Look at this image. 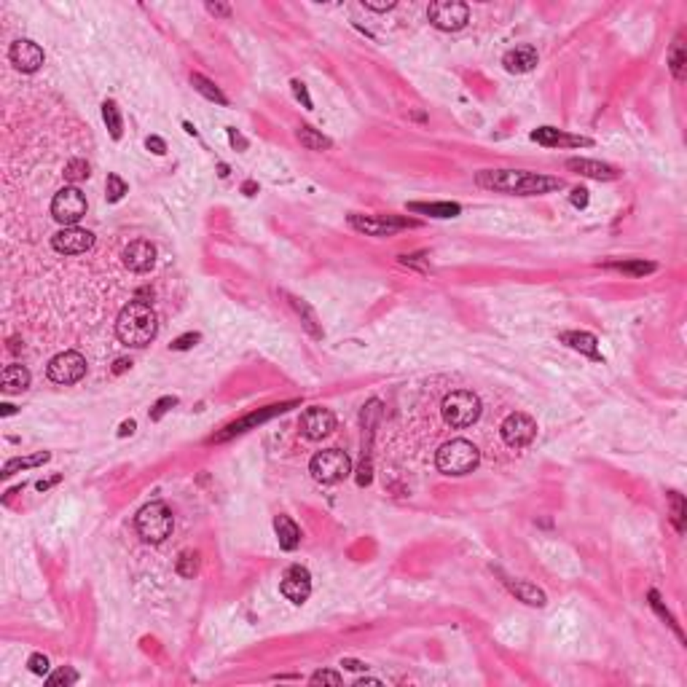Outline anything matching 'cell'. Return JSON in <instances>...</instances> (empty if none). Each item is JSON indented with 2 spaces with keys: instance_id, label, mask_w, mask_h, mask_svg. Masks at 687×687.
I'll use <instances>...</instances> for the list:
<instances>
[{
  "instance_id": "6da1fadb",
  "label": "cell",
  "mask_w": 687,
  "mask_h": 687,
  "mask_svg": "<svg viewBox=\"0 0 687 687\" xmlns=\"http://www.w3.org/2000/svg\"><path fill=\"white\" fill-rule=\"evenodd\" d=\"M475 183L481 189L499 191V193H515V196H540V193L564 189L561 177H548V175H537V172L524 170H483L475 175Z\"/></svg>"
},
{
  "instance_id": "7a4b0ae2",
  "label": "cell",
  "mask_w": 687,
  "mask_h": 687,
  "mask_svg": "<svg viewBox=\"0 0 687 687\" xmlns=\"http://www.w3.org/2000/svg\"><path fill=\"white\" fill-rule=\"evenodd\" d=\"M158 330V320L151 304L145 301H129L124 309L119 311L116 320V333L124 344L129 346H148L156 339Z\"/></svg>"
},
{
  "instance_id": "3957f363",
  "label": "cell",
  "mask_w": 687,
  "mask_h": 687,
  "mask_svg": "<svg viewBox=\"0 0 687 687\" xmlns=\"http://www.w3.org/2000/svg\"><path fill=\"white\" fill-rule=\"evenodd\" d=\"M478 462H481V451L470 441H464V438L448 441L435 454L438 470L446 473V475H467V473H473L478 467Z\"/></svg>"
},
{
  "instance_id": "277c9868",
  "label": "cell",
  "mask_w": 687,
  "mask_h": 687,
  "mask_svg": "<svg viewBox=\"0 0 687 687\" xmlns=\"http://www.w3.org/2000/svg\"><path fill=\"white\" fill-rule=\"evenodd\" d=\"M172 526H175V518H172V510L164 502L145 505L138 513V518H135V529H138L140 540L142 542H151V545L164 542L172 534Z\"/></svg>"
},
{
  "instance_id": "5b68a950",
  "label": "cell",
  "mask_w": 687,
  "mask_h": 687,
  "mask_svg": "<svg viewBox=\"0 0 687 687\" xmlns=\"http://www.w3.org/2000/svg\"><path fill=\"white\" fill-rule=\"evenodd\" d=\"M443 419H446L448 427L454 429H464L470 424L478 422L481 416V397L470 390H457L451 395L443 397Z\"/></svg>"
},
{
  "instance_id": "8992f818",
  "label": "cell",
  "mask_w": 687,
  "mask_h": 687,
  "mask_svg": "<svg viewBox=\"0 0 687 687\" xmlns=\"http://www.w3.org/2000/svg\"><path fill=\"white\" fill-rule=\"evenodd\" d=\"M314 481L320 483H339L352 473V459L341 448H325L320 451L309 464Z\"/></svg>"
},
{
  "instance_id": "52a82bcc",
  "label": "cell",
  "mask_w": 687,
  "mask_h": 687,
  "mask_svg": "<svg viewBox=\"0 0 687 687\" xmlns=\"http://www.w3.org/2000/svg\"><path fill=\"white\" fill-rule=\"evenodd\" d=\"M427 19L432 27H438L443 33H457L470 22V8L459 0H435V3H429Z\"/></svg>"
},
{
  "instance_id": "ba28073f",
  "label": "cell",
  "mask_w": 687,
  "mask_h": 687,
  "mask_svg": "<svg viewBox=\"0 0 687 687\" xmlns=\"http://www.w3.org/2000/svg\"><path fill=\"white\" fill-rule=\"evenodd\" d=\"M86 196L81 189H75V186H65L62 191H57L52 199V215L57 223L62 226H75L81 218L86 215Z\"/></svg>"
},
{
  "instance_id": "9c48e42d",
  "label": "cell",
  "mask_w": 687,
  "mask_h": 687,
  "mask_svg": "<svg viewBox=\"0 0 687 687\" xmlns=\"http://www.w3.org/2000/svg\"><path fill=\"white\" fill-rule=\"evenodd\" d=\"M349 226L368 237H392L400 228L413 226V221L395 218V215H349Z\"/></svg>"
},
{
  "instance_id": "30bf717a",
  "label": "cell",
  "mask_w": 687,
  "mask_h": 687,
  "mask_svg": "<svg viewBox=\"0 0 687 687\" xmlns=\"http://www.w3.org/2000/svg\"><path fill=\"white\" fill-rule=\"evenodd\" d=\"M502 441L510 448H526L537 438V422H534L529 413H510L505 422H502Z\"/></svg>"
},
{
  "instance_id": "8fae6325",
  "label": "cell",
  "mask_w": 687,
  "mask_h": 687,
  "mask_svg": "<svg viewBox=\"0 0 687 687\" xmlns=\"http://www.w3.org/2000/svg\"><path fill=\"white\" fill-rule=\"evenodd\" d=\"M86 376V360L78 352H59L49 362V378L57 384H75Z\"/></svg>"
},
{
  "instance_id": "7c38bea8",
  "label": "cell",
  "mask_w": 687,
  "mask_h": 687,
  "mask_svg": "<svg viewBox=\"0 0 687 687\" xmlns=\"http://www.w3.org/2000/svg\"><path fill=\"white\" fill-rule=\"evenodd\" d=\"M298 429L309 441H323V438H327L336 429V413L330 411V408H323V406L306 408V411L301 413Z\"/></svg>"
},
{
  "instance_id": "4fadbf2b",
  "label": "cell",
  "mask_w": 687,
  "mask_h": 687,
  "mask_svg": "<svg viewBox=\"0 0 687 687\" xmlns=\"http://www.w3.org/2000/svg\"><path fill=\"white\" fill-rule=\"evenodd\" d=\"M91 244H94V234L78 226H65L52 237V247L62 256H81L86 250H91Z\"/></svg>"
},
{
  "instance_id": "5bb4252c",
  "label": "cell",
  "mask_w": 687,
  "mask_h": 687,
  "mask_svg": "<svg viewBox=\"0 0 687 687\" xmlns=\"http://www.w3.org/2000/svg\"><path fill=\"white\" fill-rule=\"evenodd\" d=\"M279 591H282V596H285V599H290L293 604H304V601L309 599V593H311L309 569L301 567V564H293V567H288L285 569V575H282Z\"/></svg>"
},
{
  "instance_id": "9a60e30c",
  "label": "cell",
  "mask_w": 687,
  "mask_h": 687,
  "mask_svg": "<svg viewBox=\"0 0 687 687\" xmlns=\"http://www.w3.org/2000/svg\"><path fill=\"white\" fill-rule=\"evenodd\" d=\"M8 59H11V65L22 73H35V70L43 68V59H46V54L43 49L30 40V38H19L11 43V49H8Z\"/></svg>"
},
{
  "instance_id": "2e32d148",
  "label": "cell",
  "mask_w": 687,
  "mask_h": 687,
  "mask_svg": "<svg viewBox=\"0 0 687 687\" xmlns=\"http://www.w3.org/2000/svg\"><path fill=\"white\" fill-rule=\"evenodd\" d=\"M121 260H124V266H126L129 272L145 274V272H151V269H154L156 247L151 244V242H145V239H135L132 244H126V247H124Z\"/></svg>"
},
{
  "instance_id": "e0dca14e",
  "label": "cell",
  "mask_w": 687,
  "mask_h": 687,
  "mask_svg": "<svg viewBox=\"0 0 687 687\" xmlns=\"http://www.w3.org/2000/svg\"><path fill=\"white\" fill-rule=\"evenodd\" d=\"M293 403H279V406H269V408H263V411H256V413H247L244 419H239V422H234V424H228L226 427V432H221V435H215L212 441H228V438H234V435H239V432H247L250 427H256V424H260V422H269L272 416H276V413H285L288 408H290Z\"/></svg>"
},
{
  "instance_id": "ac0fdd59",
  "label": "cell",
  "mask_w": 687,
  "mask_h": 687,
  "mask_svg": "<svg viewBox=\"0 0 687 687\" xmlns=\"http://www.w3.org/2000/svg\"><path fill=\"white\" fill-rule=\"evenodd\" d=\"M532 140L540 145H548V148H580V145H593V140L577 138V135H567L556 126H540L532 132Z\"/></svg>"
},
{
  "instance_id": "d6986e66",
  "label": "cell",
  "mask_w": 687,
  "mask_h": 687,
  "mask_svg": "<svg viewBox=\"0 0 687 687\" xmlns=\"http://www.w3.org/2000/svg\"><path fill=\"white\" fill-rule=\"evenodd\" d=\"M567 167L585 175V177H593V180H618L620 177L618 167L604 164V161H593V158H569Z\"/></svg>"
},
{
  "instance_id": "ffe728a7",
  "label": "cell",
  "mask_w": 687,
  "mask_h": 687,
  "mask_svg": "<svg viewBox=\"0 0 687 687\" xmlns=\"http://www.w3.org/2000/svg\"><path fill=\"white\" fill-rule=\"evenodd\" d=\"M561 344H567L569 349L580 352V355H588L591 360H601L599 355V341L593 333H585V330H567L561 333Z\"/></svg>"
},
{
  "instance_id": "44dd1931",
  "label": "cell",
  "mask_w": 687,
  "mask_h": 687,
  "mask_svg": "<svg viewBox=\"0 0 687 687\" xmlns=\"http://www.w3.org/2000/svg\"><path fill=\"white\" fill-rule=\"evenodd\" d=\"M502 65L508 73H529L537 65V49L534 46H515L502 57Z\"/></svg>"
},
{
  "instance_id": "7402d4cb",
  "label": "cell",
  "mask_w": 687,
  "mask_h": 687,
  "mask_svg": "<svg viewBox=\"0 0 687 687\" xmlns=\"http://www.w3.org/2000/svg\"><path fill=\"white\" fill-rule=\"evenodd\" d=\"M502 583L508 585V591L518 596V599L524 601V604H529V607H545V591H540L537 585L526 583V580H513V577H502Z\"/></svg>"
},
{
  "instance_id": "603a6c76",
  "label": "cell",
  "mask_w": 687,
  "mask_h": 687,
  "mask_svg": "<svg viewBox=\"0 0 687 687\" xmlns=\"http://www.w3.org/2000/svg\"><path fill=\"white\" fill-rule=\"evenodd\" d=\"M274 532H276V540H279V548L282 550L298 548V542H301V529H298V524L293 521L290 515H276Z\"/></svg>"
},
{
  "instance_id": "cb8c5ba5",
  "label": "cell",
  "mask_w": 687,
  "mask_h": 687,
  "mask_svg": "<svg viewBox=\"0 0 687 687\" xmlns=\"http://www.w3.org/2000/svg\"><path fill=\"white\" fill-rule=\"evenodd\" d=\"M0 384H3V392H8V395L24 392L30 387V371L24 365H6L3 376H0Z\"/></svg>"
},
{
  "instance_id": "d4e9b609",
  "label": "cell",
  "mask_w": 687,
  "mask_h": 687,
  "mask_svg": "<svg viewBox=\"0 0 687 687\" xmlns=\"http://www.w3.org/2000/svg\"><path fill=\"white\" fill-rule=\"evenodd\" d=\"M408 209H411V212H424V215H432V218H457V215L462 212V207L454 205V202H432V205L411 202Z\"/></svg>"
},
{
  "instance_id": "484cf974",
  "label": "cell",
  "mask_w": 687,
  "mask_h": 687,
  "mask_svg": "<svg viewBox=\"0 0 687 687\" xmlns=\"http://www.w3.org/2000/svg\"><path fill=\"white\" fill-rule=\"evenodd\" d=\"M295 138H298V142H301L306 151H327V148L333 145L323 132H317V129L309 126V124H301L298 132H295Z\"/></svg>"
},
{
  "instance_id": "4316f807",
  "label": "cell",
  "mask_w": 687,
  "mask_h": 687,
  "mask_svg": "<svg viewBox=\"0 0 687 687\" xmlns=\"http://www.w3.org/2000/svg\"><path fill=\"white\" fill-rule=\"evenodd\" d=\"M290 306L298 311L301 323H304V327L309 330L311 336H314V339H323V330H320V325H317V314L309 309V304H306L304 298H295V295H290Z\"/></svg>"
},
{
  "instance_id": "83f0119b",
  "label": "cell",
  "mask_w": 687,
  "mask_h": 687,
  "mask_svg": "<svg viewBox=\"0 0 687 687\" xmlns=\"http://www.w3.org/2000/svg\"><path fill=\"white\" fill-rule=\"evenodd\" d=\"M52 459L49 451H38L33 457H17V459H8L3 464V475H14L17 470H27V467H38V464H46Z\"/></svg>"
},
{
  "instance_id": "f1b7e54d",
  "label": "cell",
  "mask_w": 687,
  "mask_h": 687,
  "mask_svg": "<svg viewBox=\"0 0 687 687\" xmlns=\"http://www.w3.org/2000/svg\"><path fill=\"white\" fill-rule=\"evenodd\" d=\"M191 84H193V89L202 94V97H207L209 103H218V105H228V100H226V94L218 89V86L212 84L209 78H205V75H199V73H193L191 75Z\"/></svg>"
},
{
  "instance_id": "f546056e",
  "label": "cell",
  "mask_w": 687,
  "mask_h": 687,
  "mask_svg": "<svg viewBox=\"0 0 687 687\" xmlns=\"http://www.w3.org/2000/svg\"><path fill=\"white\" fill-rule=\"evenodd\" d=\"M103 119H105V126H108V132H110V138H113V140H121V132H124V124H121L119 105L113 103V100H105V103H103Z\"/></svg>"
},
{
  "instance_id": "4dcf8cb0",
  "label": "cell",
  "mask_w": 687,
  "mask_h": 687,
  "mask_svg": "<svg viewBox=\"0 0 687 687\" xmlns=\"http://www.w3.org/2000/svg\"><path fill=\"white\" fill-rule=\"evenodd\" d=\"M607 266L610 269H618L623 274H634V276H644L655 272V263H647V260H610Z\"/></svg>"
},
{
  "instance_id": "1f68e13d",
  "label": "cell",
  "mask_w": 687,
  "mask_h": 687,
  "mask_svg": "<svg viewBox=\"0 0 687 687\" xmlns=\"http://www.w3.org/2000/svg\"><path fill=\"white\" fill-rule=\"evenodd\" d=\"M685 62H687L685 43H682V38H677V40H674V46H671V52H669V68H671V73H674V78H677V81H682V78H685Z\"/></svg>"
},
{
  "instance_id": "d6a6232c",
  "label": "cell",
  "mask_w": 687,
  "mask_h": 687,
  "mask_svg": "<svg viewBox=\"0 0 687 687\" xmlns=\"http://www.w3.org/2000/svg\"><path fill=\"white\" fill-rule=\"evenodd\" d=\"M175 569H177L180 577H193V575L199 572V553H196V550H183V553L177 556Z\"/></svg>"
},
{
  "instance_id": "836d02e7",
  "label": "cell",
  "mask_w": 687,
  "mask_h": 687,
  "mask_svg": "<svg viewBox=\"0 0 687 687\" xmlns=\"http://www.w3.org/2000/svg\"><path fill=\"white\" fill-rule=\"evenodd\" d=\"M89 177V161H84V158H70L68 164H65V180L68 183H81V180H86Z\"/></svg>"
},
{
  "instance_id": "e575fe53",
  "label": "cell",
  "mask_w": 687,
  "mask_h": 687,
  "mask_svg": "<svg viewBox=\"0 0 687 687\" xmlns=\"http://www.w3.org/2000/svg\"><path fill=\"white\" fill-rule=\"evenodd\" d=\"M669 502H671V521L677 526V532L685 529V499L679 492H669Z\"/></svg>"
},
{
  "instance_id": "d590c367",
  "label": "cell",
  "mask_w": 687,
  "mask_h": 687,
  "mask_svg": "<svg viewBox=\"0 0 687 687\" xmlns=\"http://www.w3.org/2000/svg\"><path fill=\"white\" fill-rule=\"evenodd\" d=\"M126 193V183L121 180L119 175H108V183H105V196L108 202H121Z\"/></svg>"
},
{
  "instance_id": "8d00e7d4",
  "label": "cell",
  "mask_w": 687,
  "mask_h": 687,
  "mask_svg": "<svg viewBox=\"0 0 687 687\" xmlns=\"http://www.w3.org/2000/svg\"><path fill=\"white\" fill-rule=\"evenodd\" d=\"M75 682H78V674L73 669H59L49 677V685H75Z\"/></svg>"
},
{
  "instance_id": "74e56055",
  "label": "cell",
  "mask_w": 687,
  "mask_h": 687,
  "mask_svg": "<svg viewBox=\"0 0 687 687\" xmlns=\"http://www.w3.org/2000/svg\"><path fill=\"white\" fill-rule=\"evenodd\" d=\"M199 341H202V336H199V333H186V336H180V339H175V341H172V349H175V352H186V349L196 346Z\"/></svg>"
},
{
  "instance_id": "f35d334b",
  "label": "cell",
  "mask_w": 687,
  "mask_h": 687,
  "mask_svg": "<svg viewBox=\"0 0 687 687\" xmlns=\"http://www.w3.org/2000/svg\"><path fill=\"white\" fill-rule=\"evenodd\" d=\"M175 406H177V397H161V400L156 403L154 408H151V419H154V422H158V419H161L164 413L170 411V408H175Z\"/></svg>"
},
{
  "instance_id": "ab89813d",
  "label": "cell",
  "mask_w": 687,
  "mask_h": 687,
  "mask_svg": "<svg viewBox=\"0 0 687 687\" xmlns=\"http://www.w3.org/2000/svg\"><path fill=\"white\" fill-rule=\"evenodd\" d=\"M27 666H30V671H33V674L43 677V674H49V658H46V655H40V653H35V655H30Z\"/></svg>"
},
{
  "instance_id": "60d3db41",
  "label": "cell",
  "mask_w": 687,
  "mask_h": 687,
  "mask_svg": "<svg viewBox=\"0 0 687 687\" xmlns=\"http://www.w3.org/2000/svg\"><path fill=\"white\" fill-rule=\"evenodd\" d=\"M311 682L314 685H341V674H336V671H317V674H311Z\"/></svg>"
},
{
  "instance_id": "b9f144b4",
  "label": "cell",
  "mask_w": 687,
  "mask_h": 687,
  "mask_svg": "<svg viewBox=\"0 0 687 687\" xmlns=\"http://www.w3.org/2000/svg\"><path fill=\"white\" fill-rule=\"evenodd\" d=\"M290 86H293V94H295V97H298V100L304 103V108H306V110H311V97H309V91H306V86L301 84V81H293Z\"/></svg>"
},
{
  "instance_id": "7bdbcfd3",
  "label": "cell",
  "mask_w": 687,
  "mask_h": 687,
  "mask_svg": "<svg viewBox=\"0 0 687 687\" xmlns=\"http://www.w3.org/2000/svg\"><path fill=\"white\" fill-rule=\"evenodd\" d=\"M362 6L371 8V11H392L395 0H362Z\"/></svg>"
},
{
  "instance_id": "ee69618b",
  "label": "cell",
  "mask_w": 687,
  "mask_h": 687,
  "mask_svg": "<svg viewBox=\"0 0 687 687\" xmlns=\"http://www.w3.org/2000/svg\"><path fill=\"white\" fill-rule=\"evenodd\" d=\"M207 11L212 14V17H221V19H228L231 17V6H226V3H207Z\"/></svg>"
},
{
  "instance_id": "f6af8a7d",
  "label": "cell",
  "mask_w": 687,
  "mask_h": 687,
  "mask_svg": "<svg viewBox=\"0 0 687 687\" xmlns=\"http://www.w3.org/2000/svg\"><path fill=\"white\" fill-rule=\"evenodd\" d=\"M145 148H148V151H154L156 156L167 154V142H164L161 138H156V135H151V138L145 140Z\"/></svg>"
},
{
  "instance_id": "bcb514c9",
  "label": "cell",
  "mask_w": 687,
  "mask_h": 687,
  "mask_svg": "<svg viewBox=\"0 0 687 687\" xmlns=\"http://www.w3.org/2000/svg\"><path fill=\"white\" fill-rule=\"evenodd\" d=\"M228 140H231V145H234V148H239V151L247 148V140L242 138L237 129H231V126H228Z\"/></svg>"
},
{
  "instance_id": "7dc6e473",
  "label": "cell",
  "mask_w": 687,
  "mask_h": 687,
  "mask_svg": "<svg viewBox=\"0 0 687 687\" xmlns=\"http://www.w3.org/2000/svg\"><path fill=\"white\" fill-rule=\"evenodd\" d=\"M572 205H575V207H585V205H588V191H585V189H575V191H572Z\"/></svg>"
},
{
  "instance_id": "c3c4849f",
  "label": "cell",
  "mask_w": 687,
  "mask_h": 687,
  "mask_svg": "<svg viewBox=\"0 0 687 687\" xmlns=\"http://www.w3.org/2000/svg\"><path fill=\"white\" fill-rule=\"evenodd\" d=\"M341 666H344V669H349V671H365V669H368V666H365L362 660H355V658H344Z\"/></svg>"
},
{
  "instance_id": "681fc988",
  "label": "cell",
  "mask_w": 687,
  "mask_h": 687,
  "mask_svg": "<svg viewBox=\"0 0 687 687\" xmlns=\"http://www.w3.org/2000/svg\"><path fill=\"white\" fill-rule=\"evenodd\" d=\"M126 368H132V360H126V357H119V360L113 362V374L119 376V374H124Z\"/></svg>"
},
{
  "instance_id": "f907efd6",
  "label": "cell",
  "mask_w": 687,
  "mask_h": 687,
  "mask_svg": "<svg viewBox=\"0 0 687 687\" xmlns=\"http://www.w3.org/2000/svg\"><path fill=\"white\" fill-rule=\"evenodd\" d=\"M59 478H62V475H54V478H46V481H38L35 483V489H38V492H46V489H52L54 483H59Z\"/></svg>"
},
{
  "instance_id": "816d5d0a",
  "label": "cell",
  "mask_w": 687,
  "mask_h": 687,
  "mask_svg": "<svg viewBox=\"0 0 687 687\" xmlns=\"http://www.w3.org/2000/svg\"><path fill=\"white\" fill-rule=\"evenodd\" d=\"M132 432H135V422L129 419V422H124V424H121L119 435H121V438H124V435H132Z\"/></svg>"
},
{
  "instance_id": "f5cc1de1",
  "label": "cell",
  "mask_w": 687,
  "mask_h": 687,
  "mask_svg": "<svg viewBox=\"0 0 687 687\" xmlns=\"http://www.w3.org/2000/svg\"><path fill=\"white\" fill-rule=\"evenodd\" d=\"M242 191H244L247 196H253V193H256V191H258V186H256V183H253V180H247V183L242 186Z\"/></svg>"
},
{
  "instance_id": "db71d44e",
  "label": "cell",
  "mask_w": 687,
  "mask_h": 687,
  "mask_svg": "<svg viewBox=\"0 0 687 687\" xmlns=\"http://www.w3.org/2000/svg\"><path fill=\"white\" fill-rule=\"evenodd\" d=\"M357 685H381V682H378V679H371V677H365V679H357Z\"/></svg>"
},
{
  "instance_id": "11a10c76",
  "label": "cell",
  "mask_w": 687,
  "mask_h": 687,
  "mask_svg": "<svg viewBox=\"0 0 687 687\" xmlns=\"http://www.w3.org/2000/svg\"><path fill=\"white\" fill-rule=\"evenodd\" d=\"M0 408H3V416H11V413L17 411V408H14V406H8V403H3Z\"/></svg>"
},
{
  "instance_id": "9f6ffc18",
  "label": "cell",
  "mask_w": 687,
  "mask_h": 687,
  "mask_svg": "<svg viewBox=\"0 0 687 687\" xmlns=\"http://www.w3.org/2000/svg\"><path fill=\"white\" fill-rule=\"evenodd\" d=\"M183 129H186V132H189V135H196V126H193V124H189V121H186V124H183Z\"/></svg>"
}]
</instances>
